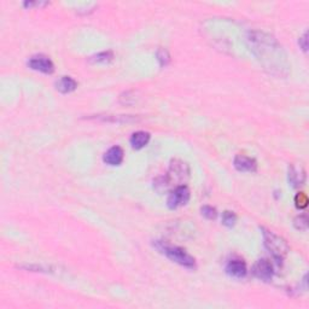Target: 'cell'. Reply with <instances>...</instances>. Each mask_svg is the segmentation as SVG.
I'll return each mask as SVG.
<instances>
[{"label":"cell","mask_w":309,"mask_h":309,"mask_svg":"<svg viewBox=\"0 0 309 309\" xmlns=\"http://www.w3.org/2000/svg\"><path fill=\"white\" fill-rule=\"evenodd\" d=\"M246 43L264 69L270 74L277 76H286L289 74L290 64L286 53L275 38L263 32H250Z\"/></svg>","instance_id":"obj_1"},{"label":"cell","mask_w":309,"mask_h":309,"mask_svg":"<svg viewBox=\"0 0 309 309\" xmlns=\"http://www.w3.org/2000/svg\"><path fill=\"white\" fill-rule=\"evenodd\" d=\"M263 234L264 246L270 252L272 257L277 261L278 263H281L284 258L286 257L287 252H289V245H287L286 240L281 238L280 236L275 234L274 232L266 230V228H261Z\"/></svg>","instance_id":"obj_2"},{"label":"cell","mask_w":309,"mask_h":309,"mask_svg":"<svg viewBox=\"0 0 309 309\" xmlns=\"http://www.w3.org/2000/svg\"><path fill=\"white\" fill-rule=\"evenodd\" d=\"M156 248L159 249L162 254H165L169 260L173 262L180 264V266L186 267V268H195L196 261L191 255L187 254L185 249L180 248L177 245H169L163 242H156Z\"/></svg>","instance_id":"obj_3"},{"label":"cell","mask_w":309,"mask_h":309,"mask_svg":"<svg viewBox=\"0 0 309 309\" xmlns=\"http://www.w3.org/2000/svg\"><path fill=\"white\" fill-rule=\"evenodd\" d=\"M190 177V168L187 163L180 161V160H173L171 163L168 175H166L169 186H172L173 181L178 183H185Z\"/></svg>","instance_id":"obj_4"},{"label":"cell","mask_w":309,"mask_h":309,"mask_svg":"<svg viewBox=\"0 0 309 309\" xmlns=\"http://www.w3.org/2000/svg\"><path fill=\"white\" fill-rule=\"evenodd\" d=\"M190 201V190L186 185H178L175 189L169 193L167 206L169 209H177L187 204Z\"/></svg>","instance_id":"obj_5"},{"label":"cell","mask_w":309,"mask_h":309,"mask_svg":"<svg viewBox=\"0 0 309 309\" xmlns=\"http://www.w3.org/2000/svg\"><path fill=\"white\" fill-rule=\"evenodd\" d=\"M29 68L33 70L40 71L44 74H52L55 71V64L49 57L44 55H37L33 56L28 62Z\"/></svg>","instance_id":"obj_6"},{"label":"cell","mask_w":309,"mask_h":309,"mask_svg":"<svg viewBox=\"0 0 309 309\" xmlns=\"http://www.w3.org/2000/svg\"><path fill=\"white\" fill-rule=\"evenodd\" d=\"M252 274L257 279H261L263 281H268L274 275V269H273V264L267 258L258 260L252 267Z\"/></svg>","instance_id":"obj_7"},{"label":"cell","mask_w":309,"mask_h":309,"mask_svg":"<svg viewBox=\"0 0 309 309\" xmlns=\"http://www.w3.org/2000/svg\"><path fill=\"white\" fill-rule=\"evenodd\" d=\"M246 264L243 260H231L226 266V273L232 278L242 279L246 275Z\"/></svg>","instance_id":"obj_8"},{"label":"cell","mask_w":309,"mask_h":309,"mask_svg":"<svg viewBox=\"0 0 309 309\" xmlns=\"http://www.w3.org/2000/svg\"><path fill=\"white\" fill-rule=\"evenodd\" d=\"M234 168L239 172H255L257 168V163L251 157L244 154H237L233 161Z\"/></svg>","instance_id":"obj_9"},{"label":"cell","mask_w":309,"mask_h":309,"mask_svg":"<svg viewBox=\"0 0 309 309\" xmlns=\"http://www.w3.org/2000/svg\"><path fill=\"white\" fill-rule=\"evenodd\" d=\"M123 150L120 146L110 147L105 153H104V162L109 166H118L123 161Z\"/></svg>","instance_id":"obj_10"},{"label":"cell","mask_w":309,"mask_h":309,"mask_svg":"<svg viewBox=\"0 0 309 309\" xmlns=\"http://www.w3.org/2000/svg\"><path fill=\"white\" fill-rule=\"evenodd\" d=\"M305 180V172L302 166L297 167L295 165H291L289 168V181L292 187H298L303 185Z\"/></svg>","instance_id":"obj_11"},{"label":"cell","mask_w":309,"mask_h":309,"mask_svg":"<svg viewBox=\"0 0 309 309\" xmlns=\"http://www.w3.org/2000/svg\"><path fill=\"white\" fill-rule=\"evenodd\" d=\"M148 141H150V134L147 132H144V130L133 133L132 136H130V145L135 150H140V148L145 147Z\"/></svg>","instance_id":"obj_12"},{"label":"cell","mask_w":309,"mask_h":309,"mask_svg":"<svg viewBox=\"0 0 309 309\" xmlns=\"http://www.w3.org/2000/svg\"><path fill=\"white\" fill-rule=\"evenodd\" d=\"M56 87H57V91L61 92V93H70V92L76 90L77 82L70 76H62L56 82Z\"/></svg>","instance_id":"obj_13"},{"label":"cell","mask_w":309,"mask_h":309,"mask_svg":"<svg viewBox=\"0 0 309 309\" xmlns=\"http://www.w3.org/2000/svg\"><path fill=\"white\" fill-rule=\"evenodd\" d=\"M112 59H114V53H112V51H103L92 56L90 58V62L94 64H106L109 63V62H111Z\"/></svg>","instance_id":"obj_14"},{"label":"cell","mask_w":309,"mask_h":309,"mask_svg":"<svg viewBox=\"0 0 309 309\" xmlns=\"http://www.w3.org/2000/svg\"><path fill=\"white\" fill-rule=\"evenodd\" d=\"M237 222V215L233 212H226L222 213V224H224L226 227H233Z\"/></svg>","instance_id":"obj_15"},{"label":"cell","mask_w":309,"mask_h":309,"mask_svg":"<svg viewBox=\"0 0 309 309\" xmlns=\"http://www.w3.org/2000/svg\"><path fill=\"white\" fill-rule=\"evenodd\" d=\"M293 225H295V227L297 230L299 231H305L308 227V218L307 215H299L297 216L295 219V221H293Z\"/></svg>","instance_id":"obj_16"},{"label":"cell","mask_w":309,"mask_h":309,"mask_svg":"<svg viewBox=\"0 0 309 309\" xmlns=\"http://www.w3.org/2000/svg\"><path fill=\"white\" fill-rule=\"evenodd\" d=\"M295 204H296V207L298 208V209H304V208L308 206L307 195H305V193H303V192L297 193L296 197H295Z\"/></svg>","instance_id":"obj_17"},{"label":"cell","mask_w":309,"mask_h":309,"mask_svg":"<svg viewBox=\"0 0 309 309\" xmlns=\"http://www.w3.org/2000/svg\"><path fill=\"white\" fill-rule=\"evenodd\" d=\"M201 212H202V215H203L204 218H207L208 220H214V219H216V216H218V212H216L215 208H213L210 206L202 207Z\"/></svg>","instance_id":"obj_18"},{"label":"cell","mask_w":309,"mask_h":309,"mask_svg":"<svg viewBox=\"0 0 309 309\" xmlns=\"http://www.w3.org/2000/svg\"><path fill=\"white\" fill-rule=\"evenodd\" d=\"M157 58H159L160 64H161V67H166L169 63V61H171V56H169V53L167 50L161 49L157 51Z\"/></svg>","instance_id":"obj_19"},{"label":"cell","mask_w":309,"mask_h":309,"mask_svg":"<svg viewBox=\"0 0 309 309\" xmlns=\"http://www.w3.org/2000/svg\"><path fill=\"white\" fill-rule=\"evenodd\" d=\"M308 34L307 33H304V34H303V37L299 39V46L302 47V50L304 52H307V50H308Z\"/></svg>","instance_id":"obj_20"}]
</instances>
